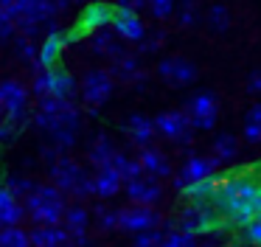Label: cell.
<instances>
[{"label":"cell","mask_w":261,"mask_h":247,"mask_svg":"<svg viewBox=\"0 0 261 247\" xmlns=\"http://www.w3.org/2000/svg\"><path fill=\"white\" fill-rule=\"evenodd\" d=\"M115 20V6L107 0H96V3H85L79 14V28L87 34L98 31V28H110Z\"/></svg>","instance_id":"18"},{"label":"cell","mask_w":261,"mask_h":247,"mask_svg":"<svg viewBox=\"0 0 261 247\" xmlns=\"http://www.w3.org/2000/svg\"><path fill=\"white\" fill-rule=\"evenodd\" d=\"M31 127L42 129L48 135V143H54L59 152H70L79 140L82 110L73 98H37V110H31Z\"/></svg>","instance_id":"2"},{"label":"cell","mask_w":261,"mask_h":247,"mask_svg":"<svg viewBox=\"0 0 261 247\" xmlns=\"http://www.w3.org/2000/svg\"><path fill=\"white\" fill-rule=\"evenodd\" d=\"M166 45V31H160V28H154V31H146V37L138 42V54L141 56H154L160 54V48Z\"/></svg>","instance_id":"38"},{"label":"cell","mask_w":261,"mask_h":247,"mask_svg":"<svg viewBox=\"0 0 261 247\" xmlns=\"http://www.w3.org/2000/svg\"><path fill=\"white\" fill-rule=\"evenodd\" d=\"M242 138L253 146H261V101L247 107L244 112V121H242Z\"/></svg>","instance_id":"29"},{"label":"cell","mask_w":261,"mask_h":247,"mask_svg":"<svg viewBox=\"0 0 261 247\" xmlns=\"http://www.w3.org/2000/svg\"><path fill=\"white\" fill-rule=\"evenodd\" d=\"M244 90H247L250 95H261V67H255V70L247 76V82H244Z\"/></svg>","instance_id":"43"},{"label":"cell","mask_w":261,"mask_h":247,"mask_svg":"<svg viewBox=\"0 0 261 247\" xmlns=\"http://www.w3.org/2000/svg\"><path fill=\"white\" fill-rule=\"evenodd\" d=\"M54 6H57V11L59 14H65V11H70L73 6H79V3H85V0H51Z\"/></svg>","instance_id":"45"},{"label":"cell","mask_w":261,"mask_h":247,"mask_svg":"<svg viewBox=\"0 0 261 247\" xmlns=\"http://www.w3.org/2000/svg\"><path fill=\"white\" fill-rule=\"evenodd\" d=\"M65 230L70 233V244L73 247H87V228H90V211H87L82 202H76V205H68V211H65V219H62Z\"/></svg>","instance_id":"19"},{"label":"cell","mask_w":261,"mask_h":247,"mask_svg":"<svg viewBox=\"0 0 261 247\" xmlns=\"http://www.w3.org/2000/svg\"><path fill=\"white\" fill-rule=\"evenodd\" d=\"M118 9H132V11H143L146 9V0H115Z\"/></svg>","instance_id":"44"},{"label":"cell","mask_w":261,"mask_h":247,"mask_svg":"<svg viewBox=\"0 0 261 247\" xmlns=\"http://www.w3.org/2000/svg\"><path fill=\"white\" fill-rule=\"evenodd\" d=\"M0 110L17 129H25L31 124V87H25L17 79L0 82Z\"/></svg>","instance_id":"6"},{"label":"cell","mask_w":261,"mask_h":247,"mask_svg":"<svg viewBox=\"0 0 261 247\" xmlns=\"http://www.w3.org/2000/svg\"><path fill=\"white\" fill-rule=\"evenodd\" d=\"M174 17H177V22H180L182 28H194L197 22L205 20V14L199 11L197 0H180V3H177V9H174Z\"/></svg>","instance_id":"33"},{"label":"cell","mask_w":261,"mask_h":247,"mask_svg":"<svg viewBox=\"0 0 261 247\" xmlns=\"http://www.w3.org/2000/svg\"><path fill=\"white\" fill-rule=\"evenodd\" d=\"M261 183L253 174H227L219 177L214 205L227 228H244L253 216L261 213Z\"/></svg>","instance_id":"1"},{"label":"cell","mask_w":261,"mask_h":247,"mask_svg":"<svg viewBox=\"0 0 261 247\" xmlns=\"http://www.w3.org/2000/svg\"><path fill=\"white\" fill-rule=\"evenodd\" d=\"M3 185H6L9 191H12L14 196H20V200H29L31 191L37 188V180L25 177V174H6V180H3Z\"/></svg>","instance_id":"37"},{"label":"cell","mask_w":261,"mask_h":247,"mask_svg":"<svg viewBox=\"0 0 261 247\" xmlns=\"http://www.w3.org/2000/svg\"><path fill=\"white\" fill-rule=\"evenodd\" d=\"M57 6L51 0H17V14H14V26L20 34H29V37H40V34L54 31L57 26Z\"/></svg>","instance_id":"5"},{"label":"cell","mask_w":261,"mask_h":247,"mask_svg":"<svg viewBox=\"0 0 261 247\" xmlns=\"http://www.w3.org/2000/svg\"><path fill=\"white\" fill-rule=\"evenodd\" d=\"M216 185H219V174L216 177H208V180H199V183L188 185L182 191L186 200H202V202H214V194H216Z\"/></svg>","instance_id":"35"},{"label":"cell","mask_w":261,"mask_h":247,"mask_svg":"<svg viewBox=\"0 0 261 247\" xmlns=\"http://www.w3.org/2000/svg\"><path fill=\"white\" fill-rule=\"evenodd\" d=\"M0 247H31V233L20 225L0 228Z\"/></svg>","instance_id":"36"},{"label":"cell","mask_w":261,"mask_h":247,"mask_svg":"<svg viewBox=\"0 0 261 247\" xmlns=\"http://www.w3.org/2000/svg\"><path fill=\"white\" fill-rule=\"evenodd\" d=\"M79 93V82L73 79V73L62 70V67H51V93L54 98H76Z\"/></svg>","instance_id":"28"},{"label":"cell","mask_w":261,"mask_h":247,"mask_svg":"<svg viewBox=\"0 0 261 247\" xmlns=\"http://www.w3.org/2000/svg\"><path fill=\"white\" fill-rule=\"evenodd\" d=\"M138 160H141L143 171L158 177V180H169L171 174H174L171 157L166 155L163 149H158V146H141V149H138Z\"/></svg>","instance_id":"21"},{"label":"cell","mask_w":261,"mask_h":247,"mask_svg":"<svg viewBox=\"0 0 261 247\" xmlns=\"http://www.w3.org/2000/svg\"><path fill=\"white\" fill-rule=\"evenodd\" d=\"M65 211H68V194L54 183H37V188L25 200V213L34 225H62Z\"/></svg>","instance_id":"3"},{"label":"cell","mask_w":261,"mask_h":247,"mask_svg":"<svg viewBox=\"0 0 261 247\" xmlns=\"http://www.w3.org/2000/svg\"><path fill=\"white\" fill-rule=\"evenodd\" d=\"M258 205H261V200H258Z\"/></svg>","instance_id":"47"},{"label":"cell","mask_w":261,"mask_h":247,"mask_svg":"<svg viewBox=\"0 0 261 247\" xmlns=\"http://www.w3.org/2000/svg\"><path fill=\"white\" fill-rule=\"evenodd\" d=\"M29 233L31 247H73L65 225H34V230H29Z\"/></svg>","instance_id":"24"},{"label":"cell","mask_w":261,"mask_h":247,"mask_svg":"<svg viewBox=\"0 0 261 247\" xmlns=\"http://www.w3.org/2000/svg\"><path fill=\"white\" fill-rule=\"evenodd\" d=\"M126 200L135 202V205H158L163 200V183L152 174H141V177L124 183Z\"/></svg>","instance_id":"17"},{"label":"cell","mask_w":261,"mask_h":247,"mask_svg":"<svg viewBox=\"0 0 261 247\" xmlns=\"http://www.w3.org/2000/svg\"><path fill=\"white\" fill-rule=\"evenodd\" d=\"M124 135L132 140V143L141 149V146H152V140L158 138V127H154V118L143 115V112H132L124 124H121Z\"/></svg>","instance_id":"20"},{"label":"cell","mask_w":261,"mask_h":247,"mask_svg":"<svg viewBox=\"0 0 261 247\" xmlns=\"http://www.w3.org/2000/svg\"><path fill=\"white\" fill-rule=\"evenodd\" d=\"M146 6L154 20H169L177 9V0H146Z\"/></svg>","instance_id":"41"},{"label":"cell","mask_w":261,"mask_h":247,"mask_svg":"<svg viewBox=\"0 0 261 247\" xmlns=\"http://www.w3.org/2000/svg\"><path fill=\"white\" fill-rule=\"evenodd\" d=\"M93 191H96L98 200H113L124 191V177L118 174L115 166L93 168Z\"/></svg>","instance_id":"22"},{"label":"cell","mask_w":261,"mask_h":247,"mask_svg":"<svg viewBox=\"0 0 261 247\" xmlns=\"http://www.w3.org/2000/svg\"><path fill=\"white\" fill-rule=\"evenodd\" d=\"M14 45V54H17V59H23L25 65H31L34 70H40V65H37V51H40V42H37L34 37H29V34H14L12 39Z\"/></svg>","instance_id":"31"},{"label":"cell","mask_w":261,"mask_h":247,"mask_svg":"<svg viewBox=\"0 0 261 247\" xmlns=\"http://www.w3.org/2000/svg\"><path fill=\"white\" fill-rule=\"evenodd\" d=\"M113 31L121 37V42L126 45H138L143 37H146V22H143L141 11H132V9H118L115 6V20H113Z\"/></svg>","instance_id":"16"},{"label":"cell","mask_w":261,"mask_h":247,"mask_svg":"<svg viewBox=\"0 0 261 247\" xmlns=\"http://www.w3.org/2000/svg\"><path fill=\"white\" fill-rule=\"evenodd\" d=\"M242 233H244V241H250V244L261 247V213H258V216H253L247 225H244Z\"/></svg>","instance_id":"42"},{"label":"cell","mask_w":261,"mask_h":247,"mask_svg":"<svg viewBox=\"0 0 261 247\" xmlns=\"http://www.w3.org/2000/svg\"><path fill=\"white\" fill-rule=\"evenodd\" d=\"M110 70H113V76L118 82L132 84L135 90H143V84H146V70L141 65V54H132L126 48L115 59H110Z\"/></svg>","instance_id":"14"},{"label":"cell","mask_w":261,"mask_h":247,"mask_svg":"<svg viewBox=\"0 0 261 247\" xmlns=\"http://www.w3.org/2000/svg\"><path fill=\"white\" fill-rule=\"evenodd\" d=\"M25 213V202L20 196H14L6 185L0 183V228H9V225H23Z\"/></svg>","instance_id":"25"},{"label":"cell","mask_w":261,"mask_h":247,"mask_svg":"<svg viewBox=\"0 0 261 247\" xmlns=\"http://www.w3.org/2000/svg\"><path fill=\"white\" fill-rule=\"evenodd\" d=\"M135 247H166V228H152L135 236Z\"/></svg>","instance_id":"40"},{"label":"cell","mask_w":261,"mask_h":247,"mask_svg":"<svg viewBox=\"0 0 261 247\" xmlns=\"http://www.w3.org/2000/svg\"><path fill=\"white\" fill-rule=\"evenodd\" d=\"M158 76L163 84L174 90L191 87L194 82L199 79V67L194 65L188 56H160L158 59Z\"/></svg>","instance_id":"12"},{"label":"cell","mask_w":261,"mask_h":247,"mask_svg":"<svg viewBox=\"0 0 261 247\" xmlns=\"http://www.w3.org/2000/svg\"><path fill=\"white\" fill-rule=\"evenodd\" d=\"M163 225V216L154 211V205H126V208H118V230L124 233H143V230H152V228H160Z\"/></svg>","instance_id":"13"},{"label":"cell","mask_w":261,"mask_h":247,"mask_svg":"<svg viewBox=\"0 0 261 247\" xmlns=\"http://www.w3.org/2000/svg\"><path fill=\"white\" fill-rule=\"evenodd\" d=\"M113 166L118 168V174L124 177V183H129V180H135V177H141V174H146V171H143V166H141V160H138V155L129 157L126 152H121V149H118V155H115Z\"/></svg>","instance_id":"34"},{"label":"cell","mask_w":261,"mask_h":247,"mask_svg":"<svg viewBox=\"0 0 261 247\" xmlns=\"http://www.w3.org/2000/svg\"><path fill=\"white\" fill-rule=\"evenodd\" d=\"M87 45H90V51L96 56H101V59H115V56L124 51V42H121V37L113 31V26L87 34Z\"/></svg>","instance_id":"23"},{"label":"cell","mask_w":261,"mask_h":247,"mask_svg":"<svg viewBox=\"0 0 261 247\" xmlns=\"http://www.w3.org/2000/svg\"><path fill=\"white\" fill-rule=\"evenodd\" d=\"M186 115L191 118L194 129L197 132H211L219 121V112H222V104H219V95L211 93V90H197L194 95L186 98Z\"/></svg>","instance_id":"9"},{"label":"cell","mask_w":261,"mask_h":247,"mask_svg":"<svg viewBox=\"0 0 261 247\" xmlns=\"http://www.w3.org/2000/svg\"><path fill=\"white\" fill-rule=\"evenodd\" d=\"M154 127H158V138L169 140L177 146H188L194 140V124L186 115V110H163L154 115Z\"/></svg>","instance_id":"11"},{"label":"cell","mask_w":261,"mask_h":247,"mask_svg":"<svg viewBox=\"0 0 261 247\" xmlns=\"http://www.w3.org/2000/svg\"><path fill=\"white\" fill-rule=\"evenodd\" d=\"M233 247H255V244H250V241H239V244H233Z\"/></svg>","instance_id":"46"},{"label":"cell","mask_w":261,"mask_h":247,"mask_svg":"<svg viewBox=\"0 0 261 247\" xmlns=\"http://www.w3.org/2000/svg\"><path fill=\"white\" fill-rule=\"evenodd\" d=\"M96 225L110 233V230H118V208H110V205H98L96 208Z\"/></svg>","instance_id":"39"},{"label":"cell","mask_w":261,"mask_h":247,"mask_svg":"<svg viewBox=\"0 0 261 247\" xmlns=\"http://www.w3.org/2000/svg\"><path fill=\"white\" fill-rule=\"evenodd\" d=\"M219 166L222 163L216 160L214 155H197V152H191V155L182 160V166L171 174V188H174L177 194H182L188 185L199 183V180H208V177H216V174H219Z\"/></svg>","instance_id":"8"},{"label":"cell","mask_w":261,"mask_h":247,"mask_svg":"<svg viewBox=\"0 0 261 247\" xmlns=\"http://www.w3.org/2000/svg\"><path fill=\"white\" fill-rule=\"evenodd\" d=\"M166 247H202L199 236L177 228V222H166Z\"/></svg>","instance_id":"32"},{"label":"cell","mask_w":261,"mask_h":247,"mask_svg":"<svg viewBox=\"0 0 261 247\" xmlns=\"http://www.w3.org/2000/svg\"><path fill=\"white\" fill-rule=\"evenodd\" d=\"M177 228L188 230V233L194 236H202L208 233L214 225H219V211H216L214 202H202V200H188L186 205L180 208V213H177Z\"/></svg>","instance_id":"10"},{"label":"cell","mask_w":261,"mask_h":247,"mask_svg":"<svg viewBox=\"0 0 261 247\" xmlns=\"http://www.w3.org/2000/svg\"><path fill=\"white\" fill-rule=\"evenodd\" d=\"M211 155L225 166V163H233L239 157V138L233 132H216L214 140H211Z\"/></svg>","instance_id":"27"},{"label":"cell","mask_w":261,"mask_h":247,"mask_svg":"<svg viewBox=\"0 0 261 247\" xmlns=\"http://www.w3.org/2000/svg\"><path fill=\"white\" fill-rule=\"evenodd\" d=\"M205 26H208L214 34H225V31H230V26H233V14H230V9H227L225 3H214V6H208V9H205Z\"/></svg>","instance_id":"30"},{"label":"cell","mask_w":261,"mask_h":247,"mask_svg":"<svg viewBox=\"0 0 261 247\" xmlns=\"http://www.w3.org/2000/svg\"><path fill=\"white\" fill-rule=\"evenodd\" d=\"M115 155H118V149H115L113 138H110L107 132H98L96 138L90 140V146H87V160H90V166H93V168L113 166Z\"/></svg>","instance_id":"26"},{"label":"cell","mask_w":261,"mask_h":247,"mask_svg":"<svg viewBox=\"0 0 261 247\" xmlns=\"http://www.w3.org/2000/svg\"><path fill=\"white\" fill-rule=\"evenodd\" d=\"M70 42H73V39H70V34L62 31V28L48 31L45 37L40 39L37 65H40V67H59V62H62V56H65V48H68Z\"/></svg>","instance_id":"15"},{"label":"cell","mask_w":261,"mask_h":247,"mask_svg":"<svg viewBox=\"0 0 261 247\" xmlns=\"http://www.w3.org/2000/svg\"><path fill=\"white\" fill-rule=\"evenodd\" d=\"M115 84H118V79L113 76V70H104V67H93V70H87L82 76L79 95H82V101H85L90 115H98V107H104L113 98Z\"/></svg>","instance_id":"7"},{"label":"cell","mask_w":261,"mask_h":247,"mask_svg":"<svg viewBox=\"0 0 261 247\" xmlns=\"http://www.w3.org/2000/svg\"><path fill=\"white\" fill-rule=\"evenodd\" d=\"M48 177L57 185L59 191H65L73 200H87V196H96L93 191V174H87L73 157L59 155L54 163H48Z\"/></svg>","instance_id":"4"}]
</instances>
